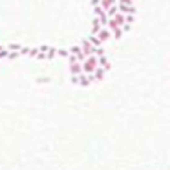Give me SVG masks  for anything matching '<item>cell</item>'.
Wrapping results in <instances>:
<instances>
[]
</instances>
